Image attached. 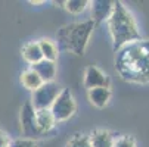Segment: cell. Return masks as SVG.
<instances>
[{"instance_id":"6da1fadb","label":"cell","mask_w":149,"mask_h":147,"mask_svg":"<svg viewBox=\"0 0 149 147\" xmlns=\"http://www.w3.org/2000/svg\"><path fill=\"white\" fill-rule=\"evenodd\" d=\"M117 68L124 79L149 82V41L140 40L118 50Z\"/></svg>"},{"instance_id":"7a4b0ae2","label":"cell","mask_w":149,"mask_h":147,"mask_svg":"<svg viewBox=\"0 0 149 147\" xmlns=\"http://www.w3.org/2000/svg\"><path fill=\"white\" fill-rule=\"evenodd\" d=\"M108 28L112 37L115 52H118L125 44L142 40L133 15L127 10V8L121 2H114L111 15L108 16Z\"/></svg>"},{"instance_id":"3957f363","label":"cell","mask_w":149,"mask_h":147,"mask_svg":"<svg viewBox=\"0 0 149 147\" xmlns=\"http://www.w3.org/2000/svg\"><path fill=\"white\" fill-rule=\"evenodd\" d=\"M93 28L95 22L92 19L86 21V22H75L65 25L58 31V43L63 50L81 56L86 52Z\"/></svg>"},{"instance_id":"277c9868","label":"cell","mask_w":149,"mask_h":147,"mask_svg":"<svg viewBox=\"0 0 149 147\" xmlns=\"http://www.w3.org/2000/svg\"><path fill=\"white\" fill-rule=\"evenodd\" d=\"M61 91H62V87L58 82H55V81L43 82L36 91H33V96L30 100L34 110L50 109V106L53 104V101L56 100V97L59 96Z\"/></svg>"},{"instance_id":"5b68a950","label":"cell","mask_w":149,"mask_h":147,"mask_svg":"<svg viewBox=\"0 0 149 147\" xmlns=\"http://www.w3.org/2000/svg\"><path fill=\"white\" fill-rule=\"evenodd\" d=\"M75 109H77L75 100L68 88H62V91L59 93V96L56 97V100L50 106V112H52L56 124L68 121L75 113Z\"/></svg>"},{"instance_id":"8992f818","label":"cell","mask_w":149,"mask_h":147,"mask_svg":"<svg viewBox=\"0 0 149 147\" xmlns=\"http://www.w3.org/2000/svg\"><path fill=\"white\" fill-rule=\"evenodd\" d=\"M21 128H22L24 138L36 141V138L41 135L36 125V110L33 108L31 101H27L22 106V109H21Z\"/></svg>"},{"instance_id":"52a82bcc","label":"cell","mask_w":149,"mask_h":147,"mask_svg":"<svg viewBox=\"0 0 149 147\" xmlns=\"http://www.w3.org/2000/svg\"><path fill=\"white\" fill-rule=\"evenodd\" d=\"M84 87L87 90L90 88H99L105 87L109 88V78L105 72H102L96 66H87L84 72Z\"/></svg>"},{"instance_id":"ba28073f","label":"cell","mask_w":149,"mask_h":147,"mask_svg":"<svg viewBox=\"0 0 149 147\" xmlns=\"http://www.w3.org/2000/svg\"><path fill=\"white\" fill-rule=\"evenodd\" d=\"M31 69L41 78L43 82H52L56 77V62L41 59L38 63L31 65Z\"/></svg>"},{"instance_id":"9c48e42d","label":"cell","mask_w":149,"mask_h":147,"mask_svg":"<svg viewBox=\"0 0 149 147\" xmlns=\"http://www.w3.org/2000/svg\"><path fill=\"white\" fill-rule=\"evenodd\" d=\"M92 5V21L96 22H100L103 19H108V16L111 15L114 2H109V0H96V2L89 3Z\"/></svg>"},{"instance_id":"30bf717a","label":"cell","mask_w":149,"mask_h":147,"mask_svg":"<svg viewBox=\"0 0 149 147\" xmlns=\"http://www.w3.org/2000/svg\"><path fill=\"white\" fill-rule=\"evenodd\" d=\"M36 125L40 134H45L55 128L56 121L50 112V109H40L36 110Z\"/></svg>"},{"instance_id":"8fae6325","label":"cell","mask_w":149,"mask_h":147,"mask_svg":"<svg viewBox=\"0 0 149 147\" xmlns=\"http://www.w3.org/2000/svg\"><path fill=\"white\" fill-rule=\"evenodd\" d=\"M87 99L96 108H105L108 104L109 99H111V90L105 88V87H99V88H90L87 90Z\"/></svg>"},{"instance_id":"7c38bea8","label":"cell","mask_w":149,"mask_h":147,"mask_svg":"<svg viewBox=\"0 0 149 147\" xmlns=\"http://www.w3.org/2000/svg\"><path fill=\"white\" fill-rule=\"evenodd\" d=\"M90 146L92 147H112L114 137L109 131L106 130H95L89 135Z\"/></svg>"},{"instance_id":"4fadbf2b","label":"cell","mask_w":149,"mask_h":147,"mask_svg":"<svg viewBox=\"0 0 149 147\" xmlns=\"http://www.w3.org/2000/svg\"><path fill=\"white\" fill-rule=\"evenodd\" d=\"M37 44L40 47L41 56L45 60H50V62H56L58 56H59V49L56 46L55 41L49 40V38H41L37 41Z\"/></svg>"},{"instance_id":"5bb4252c","label":"cell","mask_w":149,"mask_h":147,"mask_svg":"<svg viewBox=\"0 0 149 147\" xmlns=\"http://www.w3.org/2000/svg\"><path fill=\"white\" fill-rule=\"evenodd\" d=\"M22 57L28 62L30 65H36V63H38V62L43 59L37 41H30V43H27L22 47Z\"/></svg>"},{"instance_id":"9a60e30c","label":"cell","mask_w":149,"mask_h":147,"mask_svg":"<svg viewBox=\"0 0 149 147\" xmlns=\"http://www.w3.org/2000/svg\"><path fill=\"white\" fill-rule=\"evenodd\" d=\"M21 82H22V86L30 90V91H36L41 84H43V81H41V78L30 68V69H25L22 74H21Z\"/></svg>"},{"instance_id":"2e32d148","label":"cell","mask_w":149,"mask_h":147,"mask_svg":"<svg viewBox=\"0 0 149 147\" xmlns=\"http://www.w3.org/2000/svg\"><path fill=\"white\" fill-rule=\"evenodd\" d=\"M63 5H65V9L70 13L80 15V13H83L84 10L87 9L89 2H86V0H68V2H65Z\"/></svg>"},{"instance_id":"e0dca14e","label":"cell","mask_w":149,"mask_h":147,"mask_svg":"<svg viewBox=\"0 0 149 147\" xmlns=\"http://www.w3.org/2000/svg\"><path fill=\"white\" fill-rule=\"evenodd\" d=\"M67 147H92V146H90L89 135H84V134H75V135L68 141Z\"/></svg>"},{"instance_id":"ac0fdd59","label":"cell","mask_w":149,"mask_h":147,"mask_svg":"<svg viewBox=\"0 0 149 147\" xmlns=\"http://www.w3.org/2000/svg\"><path fill=\"white\" fill-rule=\"evenodd\" d=\"M112 147H136V140L130 135H123V137L114 140Z\"/></svg>"},{"instance_id":"d6986e66","label":"cell","mask_w":149,"mask_h":147,"mask_svg":"<svg viewBox=\"0 0 149 147\" xmlns=\"http://www.w3.org/2000/svg\"><path fill=\"white\" fill-rule=\"evenodd\" d=\"M10 147H38L37 143L34 140H28V138H18L13 140L10 143Z\"/></svg>"},{"instance_id":"ffe728a7","label":"cell","mask_w":149,"mask_h":147,"mask_svg":"<svg viewBox=\"0 0 149 147\" xmlns=\"http://www.w3.org/2000/svg\"><path fill=\"white\" fill-rule=\"evenodd\" d=\"M10 143H12V140H10L9 134L3 130H0V147H10Z\"/></svg>"}]
</instances>
